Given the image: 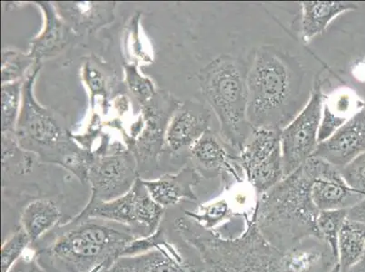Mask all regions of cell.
Returning a JSON list of instances; mask_svg holds the SVG:
<instances>
[{
    "label": "cell",
    "instance_id": "6da1fadb",
    "mask_svg": "<svg viewBox=\"0 0 365 272\" xmlns=\"http://www.w3.org/2000/svg\"><path fill=\"white\" fill-rule=\"evenodd\" d=\"M175 230L197 251L203 272H329L337 263L323 240L311 238L282 251L264 238L253 220L241 236L225 239L189 218H178Z\"/></svg>",
    "mask_w": 365,
    "mask_h": 272
},
{
    "label": "cell",
    "instance_id": "7a4b0ae2",
    "mask_svg": "<svg viewBox=\"0 0 365 272\" xmlns=\"http://www.w3.org/2000/svg\"><path fill=\"white\" fill-rule=\"evenodd\" d=\"M329 165L312 157L262 194L252 220L273 246L288 251L311 238L321 239L317 225L320 211L312 198V187Z\"/></svg>",
    "mask_w": 365,
    "mask_h": 272
},
{
    "label": "cell",
    "instance_id": "3957f363",
    "mask_svg": "<svg viewBox=\"0 0 365 272\" xmlns=\"http://www.w3.org/2000/svg\"><path fill=\"white\" fill-rule=\"evenodd\" d=\"M304 83V68L294 56L273 46L257 48L247 73L252 127L283 130L299 114L307 98Z\"/></svg>",
    "mask_w": 365,
    "mask_h": 272
},
{
    "label": "cell",
    "instance_id": "277c9868",
    "mask_svg": "<svg viewBox=\"0 0 365 272\" xmlns=\"http://www.w3.org/2000/svg\"><path fill=\"white\" fill-rule=\"evenodd\" d=\"M39 69L36 62L23 82L16 140L23 150L34 152L43 162L61 165L82 182H88L95 155L76 147L58 116L36 101L33 85Z\"/></svg>",
    "mask_w": 365,
    "mask_h": 272
},
{
    "label": "cell",
    "instance_id": "5b68a950",
    "mask_svg": "<svg viewBox=\"0 0 365 272\" xmlns=\"http://www.w3.org/2000/svg\"><path fill=\"white\" fill-rule=\"evenodd\" d=\"M137 238L115 222L75 218L59 229L45 251L69 272H108Z\"/></svg>",
    "mask_w": 365,
    "mask_h": 272
},
{
    "label": "cell",
    "instance_id": "8992f818",
    "mask_svg": "<svg viewBox=\"0 0 365 272\" xmlns=\"http://www.w3.org/2000/svg\"><path fill=\"white\" fill-rule=\"evenodd\" d=\"M248 66L241 59L222 55L198 73L205 100L217 115L221 138L240 152L253 127L248 120Z\"/></svg>",
    "mask_w": 365,
    "mask_h": 272
},
{
    "label": "cell",
    "instance_id": "52a82bcc",
    "mask_svg": "<svg viewBox=\"0 0 365 272\" xmlns=\"http://www.w3.org/2000/svg\"><path fill=\"white\" fill-rule=\"evenodd\" d=\"M164 212L138 177L127 194L115 200L88 204L76 218L115 222L130 229L138 237H148L160 228Z\"/></svg>",
    "mask_w": 365,
    "mask_h": 272
},
{
    "label": "cell",
    "instance_id": "ba28073f",
    "mask_svg": "<svg viewBox=\"0 0 365 272\" xmlns=\"http://www.w3.org/2000/svg\"><path fill=\"white\" fill-rule=\"evenodd\" d=\"M281 129L253 128L238 160L249 184L263 194L284 178Z\"/></svg>",
    "mask_w": 365,
    "mask_h": 272
},
{
    "label": "cell",
    "instance_id": "9c48e42d",
    "mask_svg": "<svg viewBox=\"0 0 365 272\" xmlns=\"http://www.w3.org/2000/svg\"><path fill=\"white\" fill-rule=\"evenodd\" d=\"M324 95L322 81L317 79L309 100L299 114L282 130L281 147L284 177L301 167L313 157L318 147Z\"/></svg>",
    "mask_w": 365,
    "mask_h": 272
},
{
    "label": "cell",
    "instance_id": "30bf717a",
    "mask_svg": "<svg viewBox=\"0 0 365 272\" xmlns=\"http://www.w3.org/2000/svg\"><path fill=\"white\" fill-rule=\"evenodd\" d=\"M180 101L167 92H157L154 98L142 105L145 125L132 150L138 164V172L148 179L149 172L157 169L159 155L165 147V132Z\"/></svg>",
    "mask_w": 365,
    "mask_h": 272
},
{
    "label": "cell",
    "instance_id": "8fae6325",
    "mask_svg": "<svg viewBox=\"0 0 365 272\" xmlns=\"http://www.w3.org/2000/svg\"><path fill=\"white\" fill-rule=\"evenodd\" d=\"M139 177L138 164L130 150L95 157L88 172L91 185L88 204L109 202L127 194Z\"/></svg>",
    "mask_w": 365,
    "mask_h": 272
},
{
    "label": "cell",
    "instance_id": "7c38bea8",
    "mask_svg": "<svg viewBox=\"0 0 365 272\" xmlns=\"http://www.w3.org/2000/svg\"><path fill=\"white\" fill-rule=\"evenodd\" d=\"M365 152V103L359 111L327 140L319 142L313 157L338 170Z\"/></svg>",
    "mask_w": 365,
    "mask_h": 272
},
{
    "label": "cell",
    "instance_id": "4fadbf2b",
    "mask_svg": "<svg viewBox=\"0 0 365 272\" xmlns=\"http://www.w3.org/2000/svg\"><path fill=\"white\" fill-rule=\"evenodd\" d=\"M211 112L197 101L181 103L173 115L165 132V147L171 154L188 151L208 130Z\"/></svg>",
    "mask_w": 365,
    "mask_h": 272
},
{
    "label": "cell",
    "instance_id": "5bb4252c",
    "mask_svg": "<svg viewBox=\"0 0 365 272\" xmlns=\"http://www.w3.org/2000/svg\"><path fill=\"white\" fill-rule=\"evenodd\" d=\"M108 272H203V268L185 261L165 236L151 251L119 258Z\"/></svg>",
    "mask_w": 365,
    "mask_h": 272
},
{
    "label": "cell",
    "instance_id": "9a60e30c",
    "mask_svg": "<svg viewBox=\"0 0 365 272\" xmlns=\"http://www.w3.org/2000/svg\"><path fill=\"white\" fill-rule=\"evenodd\" d=\"M202 178L193 167H185L177 174H165L154 180H142L153 200L165 209L182 202H197L194 189L200 184Z\"/></svg>",
    "mask_w": 365,
    "mask_h": 272
},
{
    "label": "cell",
    "instance_id": "2e32d148",
    "mask_svg": "<svg viewBox=\"0 0 365 272\" xmlns=\"http://www.w3.org/2000/svg\"><path fill=\"white\" fill-rule=\"evenodd\" d=\"M227 145L220 136L208 129L189 149L192 167L202 177H213L221 172L237 175L233 162L239 161L238 157L229 154Z\"/></svg>",
    "mask_w": 365,
    "mask_h": 272
},
{
    "label": "cell",
    "instance_id": "e0dca14e",
    "mask_svg": "<svg viewBox=\"0 0 365 272\" xmlns=\"http://www.w3.org/2000/svg\"><path fill=\"white\" fill-rule=\"evenodd\" d=\"M58 14L78 34L93 33L114 21L115 2H55Z\"/></svg>",
    "mask_w": 365,
    "mask_h": 272
},
{
    "label": "cell",
    "instance_id": "ac0fdd59",
    "mask_svg": "<svg viewBox=\"0 0 365 272\" xmlns=\"http://www.w3.org/2000/svg\"><path fill=\"white\" fill-rule=\"evenodd\" d=\"M365 197L351 189L340 170L330 164L314 182L312 198L319 211L343 210L354 206Z\"/></svg>",
    "mask_w": 365,
    "mask_h": 272
},
{
    "label": "cell",
    "instance_id": "d6986e66",
    "mask_svg": "<svg viewBox=\"0 0 365 272\" xmlns=\"http://www.w3.org/2000/svg\"><path fill=\"white\" fill-rule=\"evenodd\" d=\"M45 15L44 28L31 41L29 55L36 62L42 58L58 55L75 38V32L63 21L56 12L54 5L49 2H36Z\"/></svg>",
    "mask_w": 365,
    "mask_h": 272
},
{
    "label": "cell",
    "instance_id": "ffe728a7",
    "mask_svg": "<svg viewBox=\"0 0 365 272\" xmlns=\"http://www.w3.org/2000/svg\"><path fill=\"white\" fill-rule=\"evenodd\" d=\"M324 100L318 142H324L333 135L364 104L356 93L346 88L335 90Z\"/></svg>",
    "mask_w": 365,
    "mask_h": 272
},
{
    "label": "cell",
    "instance_id": "44dd1931",
    "mask_svg": "<svg viewBox=\"0 0 365 272\" xmlns=\"http://www.w3.org/2000/svg\"><path fill=\"white\" fill-rule=\"evenodd\" d=\"M358 8L356 3L348 1L302 2V38L305 42L311 41L324 31L338 16Z\"/></svg>",
    "mask_w": 365,
    "mask_h": 272
},
{
    "label": "cell",
    "instance_id": "7402d4cb",
    "mask_svg": "<svg viewBox=\"0 0 365 272\" xmlns=\"http://www.w3.org/2000/svg\"><path fill=\"white\" fill-rule=\"evenodd\" d=\"M61 212L51 200H36L26 205L21 214V225L31 244L41 240L61 221Z\"/></svg>",
    "mask_w": 365,
    "mask_h": 272
},
{
    "label": "cell",
    "instance_id": "603a6c76",
    "mask_svg": "<svg viewBox=\"0 0 365 272\" xmlns=\"http://www.w3.org/2000/svg\"><path fill=\"white\" fill-rule=\"evenodd\" d=\"M365 254V226L346 220L338 240V263L341 272H346Z\"/></svg>",
    "mask_w": 365,
    "mask_h": 272
},
{
    "label": "cell",
    "instance_id": "cb8c5ba5",
    "mask_svg": "<svg viewBox=\"0 0 365 272\" xmlns=\"http://www.w3.org/2000/svg\"><path fill=\"white\" fill-rule=\"evenodd\" d=\"M22 86V80L2 85V135H16V124H18L19 115V109L21 102Z\"/></svg>",
    "mask_w": 365,
    "mask_h": 272
},
{
    "label": "cell",
    "instance_id": "d4e9b609",
    "mask_svg": "<svg viewBox=\"0 0 365 272\" xmlns=\"http://www.w3.org/2000/svg\"><path fill=\"white\" fill-rule=\"evenodd\" d=\"M347 220V209L343 210L320 211L317 225L321 240L329 246L338 260V240L345 221Z\"/></svg>",
    "mask_w": 365,
    "mask_h": 272
},
{
    "label": "cell",
    "instance_id": "484cf974",
    "mask_svg": "<svg viewBox=\"0 0 365 272\" xmlns=\"http://www.w3.org/2000/svg\"><path fill=\"white\" fill-rule=\"evenodd\" d=\"M231 214V208L227 200H218L202 205L195 211H185L187 218L208 231L213 230L221 221L230 217Z\"/></svg>",
    "mask_w": 365,
    "mask_h": 272
},
{
    "label": "cell",
    "instance_id": "4316f807",
    "mask_svg": "<svg viewBox=\"0 0 365 272\" xmlns=\"http://www.w3.org/2000/svg\"><path fill=\"white\" fill-rule=\"evenodd\" d=\"M34 59L29 54L6 49L2 52V85L21 81L26 70L31 68ZM36 62V61H35Z\"/></svg>",
    "mask_w": 365,
    "mask_h": 272
},
{
    "label": "cell",
    "instance_id": "83f0119b",
    "mask_svg": "<svg viewBox=\"0 0 365 272\" xmlns=\"http://www.w3.org/2000/svg\"><path fill=\"white\" fill-rule=\"evenodd\" d=\"M31 244V239L22 228L14 232L1 247V271L9 272L13 265L24 255Z\"/></svg>",
    "mask_w": 365,
    "mask_h": 272
},
{
    "label": "cell",
    "instance_id": "f1b7e54d",
    "mask_svg": "<svg viewBox=\"0 0 365 272\" xmlns=\"http://www.w3.org/2000/svg\"><path fill=\"white\" fill-rule=\"evenodd\" d=\"M125 70L128 88L141 105L154 98V95L157 94L154 85L148 78L139 74L137 66L127 65L125 66Z\"/></svg>",
    "mask_w": 365,
    "mask_h": 272
},
{
    "label": "cell",
    "instance_id": "f546056e",
    "mask_svg": "<svg viewBox=\"0 0 365 272\" xmlns=\"http://www.w3.org/2000/svg\"><path fill=\"white\" fill-rule=\"evenodd\" d=\"M340 172L353 190L365 197V152L345 165Z\"/></svg>",
    "mask_w": 365,
    "mask_h": 272
},
{
    "label": "cell",
    "instance_id": "4dcf8cb0",
    "mask_svg": "<svg viewBox=\"0 0 365 272\" xmlns=\"http://www.w3.org/2000/svg\"><path fill=\"white\" fill-rule=\"evenodd\" d=\"M9 272H45V271L39 264L35 252H29V253L25 252Z\"/></svg>",
    "mask_w": 365,
    "mask_h": 272
},
{
    "label": "cell",
    "instance_id": "1f68e13d",
    "mask_svg": "<svg viewBox=\"0 0 365 272\" xmlns=\"http://www.w3.org/2000/svg\"><path fill=\"white\" fill-rule=\"evenodd\" d=\"M347 220L358 222L365 226V197L347 209Z\"/></svg>",
    "mask_w": 365,
    "mask_h": 272
},
{
    "label": "cell",
    "instance_id": "d6a6232c",
    "mask_svg": "<svg viewBox=\"0 0 365 272\" xmlns=\"http://www.w3.org/2000/svg\"><path fill=\"white\" fill-rule=\"evenodd\" d=\"M346 272H365V254L360 261L350 268Z\"/></svg>",
    "mask_w": 365,
    "mask_h": 272
},
{
    "label": "cell",
    "instance_id": "836d02e7",
    "mask_svg": "<svg viewBox=\"0 0 365 272\" xmlns=\"http://www.w3.org/2000/svg\"><path fill=\"white\" fill-rule=\"evenodd\" d=\"M329 272H341V267L339 263H337L334 265L333 268H331V271Z\"/></svg>",
    "mask_w": 365,
    "mask_h": 272
}]
</instances>
